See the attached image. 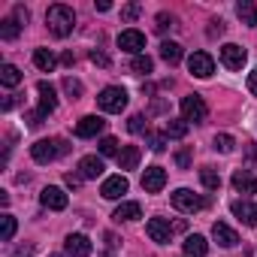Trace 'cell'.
I'll return each mask as SVG.
<instances>
[{"instance_id": "d6a6232c", "label": "cell", "mask_w": 257, "mask_h": 257, "mask_svg": "<svg viewBox=\"0 0 257 257\" xmlns=\"http://www.w3.org/2000/svg\"><path fill=\"white\" fill-rule=\"evenodd\" d=\"M13 236H16V218L7 212L4 218H0V239H4V242H10Z\"/></svg>"}, {"instance_id": "f546056e", "label": "cell", "mask_w": 257, "mask_h": 257, "mask_svg": "<svg viewBox=\"0 0 257 257\" xmlns=\"http://www.w3.org/2000/svg\"><path fill=\"white\" fill-rule=\"evenodd\" d=\"M152 70H155V61L149 55H140V58L131 61V73H137V76H149Z\"/></svg>"}, {"instance_id": "1f68e13d", "label": "cell", "mask_w": 257, "mask_h": 257, "mask_svg": "<svg viewBox=\"0 0 257 257\" xmlns=\"http://www.w3.org/2000/svg\"><path fill=\"white\" fill-rule=\"evenodd\" d=\"M97 149H100V158H112V155L118 158V155H121V149H118V140H115V137H103V140L97 143Z\"/></svg>"}, {"instance_id": "ac0fdd59", "label": "cell", "mask_w": 257, "mask_h": 257, "mask_svg": "<svg viewBox=\"0 0 257 257\" xmlns=\"http://www.w3.org/2000/svg\"><path fill=\"white\" fill-rule=\"evenodd\" d=\"M79 176L82 179H100L103 176V158H97V155L82 158L79 161Z\"/></svg>"}, {"instance_id": "60d3db41", "label": "cell", "mask_w": 257, "mask_h": 257, "mask_svg": "<svg viewBox=\"0 0 257 257\" xmlns=\"http://www.w3.org/2000/svg\"><path fill=\"white\" fill-rule=\"evenodd\" d=\"M10 257H34V245H31V242H25V245H19Z\"/></svg>"}, {"instance_id": "2e32d148", "label": "cell", "mask_w": 257, "mask_h": 257, "mask_svg": "<svg viewBox=\"0 0 257 257\" xmlns=\"http://www.w3.org/2000/svg\"><path fill=\"white\" fill-rule=\"evenodd\" d=\"M212 239H215L221 248H233V245H239L236 230H233V227H227L224 221H215V224H212Z\"/></svg>"}, {"instance_id": "30bf717a", "label": "cell", "mask_w": 257, "mask_h": 257, "mask_svg": "<svg viewBox=\"0 0 257 257\" xmlns=\"http://www.w3.org/2000/svg\"><path fill=\"white\" fill-rule=\"evenodd\" d=\"M64 248H67V257H88L94 251V245H91V239L85 233H70Z\"/></svg>"}, {"instance_id": "f35d334b", "label": "cell", "mask_w": 257, "mask_h": 257, "mask_svg": "<svg viewBox=\"0 0 257 257\" xmlns=\"http://www.w3.org/2000/svg\"><path fill=\"white\" fill-rule=\"evenodd\" d=\"M25 121H28V127H40V124L46 121V115H43L40 109H34V112H28V115H25Z\"/></svg>"}, {"instance_id": "4fadbf2b", "label": "cell", "mask_w": 257, "mask_h": 257, "mask_svg": "<svg viewBox=\"0 0 257 257\" xmlns=\"http://www.w3.org/2000/svg\"><path fill=\"white\" fill-rule=\"evenodd\" d=\"M164 185H167V170H164V167H149V170L143 173V188H146L149 194H161Z\"/></svg>"}, {"instance_id": "b9f144b4", "label": "cell", "mask_w": 257, "mask_h": 257, "mask_svg": "<svg viewBox=\"0 0 257 257\" xmlns=\"http://www.w3.org/2000/svg\"><path fill=\"white\" fill-rule=\"evenodd\" d=\"M91 64H97V67H109V58H106L100 49H94V52H91Z\"/></svg>"}, {"instance_id": "e575fe53", "label": "cell", "mask_w": 257, "mask_h": 257, "mask_svg": "<svg viewBox=\"0 0 257 257\" xmlns=\"http://www.w3.org/2000/svg\"><path fill=\"white\" fill-rule=\"evenodd\" d=\"M140 13H143V7H140V4H127V7L121 10V22H134Z\"/></svg>"}, {"instance_id": "52a82bcc", "label": "cell", "mask_w": 257, "mask_h": 257, "mask_svg": "<svg viewBox=\"0 0 257 257\" xmlns=\"http://www.w3.org/2000/svg\"><path fill=\"white\" fill-rule=\"evenodd\" d=\"M188 70H191V76H197V79H209V76L215 73V61H212L209 52H194V55L188 58Z\"/></svg>"}, {"instance_id": "8d00e7d4", "label": "cell", "mask_w": 257, "mask_h": 257, "mask_svg": "<svg viewBox=\"0 0 257 257\" xmlns=\"http://www.w3.org/2000/svg\"><path fill=\"white\" fill-rule=\"evenodd\" d=\"M127 127H131V134H143V131H146V118H143V115H131Z\"/></svg>"}, {"instance_id": "6da1fadb", "label": "cell", "mask_w": 257, "mask_h": 257, "mask_svg": "<svg viewBox=\"0 0 257 257\" xmlns=\"http://www.w3.org/2000/svg\"><path fill=\"white\" fill-rule=\"evenodd\" d=\"M46 25L55 37H70L73 28H76V13L64 4H55V7L46 10Z\"/></svg>"}, {"instance_id": "f1b7e54d", "label": "cell", "mask_w": 257, "mask_h": 257, "mask_svg": "<svg viewBox=\"0 0 257 257\" xmlns=\"http://www.w3.org/2000/svg\"><path fill=\"white\" fill-rule=\"evenodd\" d=\"M19 34H22V25H19V19H16V16L0 22V40H16Z\"/></svg>"}, {"instance_id": "8992f818", "label": "cell", "mask_w": 257, "mask_h": 257, "mask_svg": "<svg viewBox=\"0 0 257 257\" xmlns=\"http://www.w3.org/2000/svg\"><path fill=\"white\" fill-rule=\"evenodd\" d=\"M118 49L127 52V55H134V58H140V55L146 52V34L137 31V28L121 31V34H118Z\"/></svg>"}, {"instance_id": "681fc988", "label": "cell", "mask_w": 257, "mask_h": 257, "mask_svg": "<svg viewBox=\"0 0 257 257\" xmlns=\"http://www.w3.org/2000/svg\"><path fill=\"white\" fill-rule=\"evenodd\" d=\"M52 257H64V254H52Z\"/></svg>"}, {"instance_id": "83f0119b", "label": "cell", "mask_w": 257, "mask_h": 257, "mask_svg": "<svg viewBox=\"0 0 257 257\" xmlns=\"http://www.w3.org/2000/svg\"><path fill=\"white\" fill-rule=\"evenodd\" d=\"M200 182H203L206 191H218V188H221V176H218L215 167H203V170H200Z\"/></svg>"}, {"instance_id": "74e56055", "label": "cell", "mask_w": 257, "mask_h": 257, "mask_svg": "<svg viewBox=\"0 0 257 257\" xmlns=\"http://www.w3.org/2000/svg\"><path fill=\"white\" fill-rule=\"evenodd\" d=\"M173 22H176L173 16H167V13H161V16H158V34H167V31L173 28Z\"/></svg>"}, {"instance_id": "5b68a950", "label": "cell", "mask_w": 257, "mask_h": 257, "mask_svg": "<svg viewBox=\"0 0 257 257\" xmlns=\"http://www.w3.org/2000/svg\"><path fill=\"white\" fill-rule=\"evenodd\" d=\"M206 115H209V109H206V103H203L200 94H188V97H182V118H185L188 124H203Z\"/></svg>"}, {"instance_id": "7bdbcfd3", "label": "cell", "mask_w": 257, "mask_h": 257, "mask_svg": "<svg viewBox=\"0 0 257 257\" xmlns=\"http://www.w3.org/2000/svg\"><path fill=\"white\" fill-rule=\"evenodd\" d=\"M176 164H179L182 170H188V167H191V152H188V149H182V152L176 155Z\"/></svg>"}, {"instance_id": "7c38bea8", "label": "cell", "mask_w": 257, "mask_h": 257, "mask_svg": "<svg viewBox=\"0 0 257 257\" xmlns=\"http://www.w3.org/2000/svg\"><path fill=\"white\" fill-rule=\"evenodd\" d=\"M230 212H233L242 224L257 227V203H251V200H233V203H230Z\"/></svg>"}, {"instance_id": "f6af8a7d", "label": "cell", "mask_w": 257, "mask_h": 257, "mask_svg": "<svg viewBox=\"0 0 257 257\" xmlns=\"http://www.w3.org/2000/svg\"><path fill=\"white\" fill-rule=\"evenodd\" d=\"M248 91L257 97V70H251V73H248Z\"/></svg>"}, {"instance_id": "ee69618b", "label": "cell", "mask_w": 257, "mask_h": 257, "mask_svg": "<svg viewBox=\"0 0 257 257\" xmlns=\"http://www.w3.org/2000/svg\"><path fill=\"white\" fill-rule=\"evenodd\" d=\"M16 19H19V25H28V19H31V13H28L25 7H16Z\"/></svg>"}, {"instance_id": "d6986e66", "label": "cell", "mask_w": 257, "mask_h": 257, "mask_svg": "<svg viewBox=\"0 0 257 257\" xmlns=\"http://www.w3.org/2000/svg\"><path fill=\"white\" fill-rule=\"evenodd\" d=\"M233 188L239 194H257V176H251L248 170H236L233 173Z\"/></svg>"}, {"instance_id": "d4e9b609", "label": "cell", "mask_w": 257, "mask_h": 257, "mask_svg": "<svg viewBox=\"0 0 257 257\" xmlns=\"http://www.w3.org/2000/svg\"><path fill=\"white\" fill-rule=\"evenodd\" d=\"M164 134H167L170 140H182V137H188V121H185V118H170L167 127H164Z\"/></svg>"}, {"instance_id": "4316f807", "label": "cell", "mask_w": 257, "mask_h": 257, "mask_svg": "<svg viewBox=\"0 0 257 257\" xmlns=\"http://www.w3.org/2000/svg\"><path fill=\"white\" fill-rule=\"evenodd\" d=\"M0 82H4L7 88H16L22 82V70L16 64H4V67H0Z\"/></svg>"}, {"instance_id": "7402d4cb", "label": "cell", "mask_w": 257, "mask_h": 257, "mask_svg": "<svg viewBox=\"0 0 257 257\" xmlns=\"http://www.w3.org/2000/svg\"><path fill=\"white\" fill-rule=\"evenodd\" d=\"M112 218H115V221H137V218H143V206H140V203H121V206L112 212Z\"/></svg>"}, {"instance_id": "9c48e42d", "label": "cell", "mask_w": 257, "mask_h": 257, "mask_svg": "<svg viewBox=\"0 0 257 257\" xmlns=\"http://www.w3.org/2000/svg\"><path fill=\"white\" fill-rule=\"evenodd\" d=\"M173 224L170 221H164V218H149V224H146V233L152 236V242H158V245H167L170 239H173Z\"/></svg>"}, {"instance_id": "d590c367", "label": "cell", "mask_w": 257, "mask_h": 257, "mask_svg": "<svg viewBox=\"0 0 257 257\" xmlns=\"http://www.w3.org/2000/svg\"><path fill=\"white\" fill-rule=\"evenodd\" d=\"M149 146H152V152H164L167 149V134H149Z\"/></svg>"}, {"instance_id": "ba28073f", "label": "cell", "mask_w": 257, "mask_h": 257, "mask_svg": "<svg viewBox=\"0 0 257 257\" xmlns=\"http://www.w3.org/2000/svg\"><path fill=\"white\" fill-rule=\"evenodd\" d=\"M245 61H248V55H245V49H242V46H236V43L221 46V64H224L227 70H242V67H245Z\"/></svg>"}, {"instance_id": "ab89813d", "label": "cell", "mask_w": 257, "mask_h": 257, "mask_svg": "<svg viewBox=\"0 0 257 257\" xmlns=\"http://www.w3.org/2000/svg\"><path fill=\"white\" fill-rule=\"evenodd\" d=\"M19 103H22V94H10L4 103H0V112H10V109H13V106H19Z\"/></svg>"}, {"instance_id": "5bb4252c", "label": "cell", "mask_w": 257, "mask_h": 257, "mask_svg": "<svg viewBox=\"0 0 257 257\" xmlns=\"http://www.w3.org/2000/svg\"><path fill=\"white\" fill-rule=\"evenodd\" d=\"M40 203H43L46 209H52V212H64V209H67V194H64L61 188L49 185V188H43V194H40Z\"/></svg>"}, {"instance_id": "9a60e30c", "label": "cell", "mask_w": 257, "mask_h": 257, "mask_svg": "<svg viewBox=\"0 0 257 257\" xmlns=\"http://www.w3.org/2000/svg\"><path fill=\"white\" fill-rule=\"evenodd\" d=\"M106 127V121L100 118V115H85V118H79V124H76V137H82V140H91V137H97L100 131Z\"/></svg>"}, {"instance_id": "836d02e7", "label": "cell", "mask_w": 257, "mask_h": 257, "mask_svg": "<svg viewBox=\"0 0 257 257\" xmlns=\"http://www.w3.org/2000/svg\"><path fill=\"white\" fill-rule=\"evenodd\" d=\"M64 91H67L70 100H79V97H82V82L73 79V76H67V79H64Z\"/></svg>"}, {"instance_id": "c3c4849f", "label": "cell", "mask_w": 257, "mask_h": 257, "mask_svg": "<svg viewBox=\"0 0 257 257\" xmlns=\"http://www.w3.org/2000/svg\"><path fill=\"white\" fill-rule=\"evenodd\" d=\"M97 10H100V13H109V10H112V4H109V0H100Z\"/></svg>"}, {"instance_id": "277c9868", "label": "cell", "mask_w": 257, "mask_h": 257, "mask_svg": "<svg viewBox=\"0 0 257 257\" xmlns=\"http://www.w3.org/2000/svg\"><path fill=\"white\" fill-rule=\"evenodd\" d=\"M170 200H173V206H176L179 212H185V215H194V212L206 209V197H200V194H194V191H188V188L173 191Z\"/></svg>"}, {"instance_id": "8fae6325", "label": "cell", "mask_w": 257, "mask_h": 257, "mask_svg": "<svg viewBox=\"0 0 257 257\" xmlns=\"http://www.w3.org/2000/svg\"><path fill=\"white\" fill-rule=\"evenodd\" d=\"M127 191H131V182H127L121 173H118V176H109V179L103 182V188H100V194H103L106 200H121Z\"/></svg>"}, {"instance_id": "3957f363", "label": "cell", "mask_w": 257, "mask_h": 257, "mask_svg": "<svg viewBox=\"0 0 257 257\" xmlns=\"http://www.w3.org/2000/svg\"><path fill=\"white\" fill-rule=\"evenodd\" d=\"M97 106H100L103 112H121V109L127 106V91H124L121 85H109V88H103V91L97 94Z\"/></svg>"}, {"instance_id": "bcb514c9", "label": "cell", "mask_w": 257, "mask_h": 257, "mask_svg": "<svg viewBox=\"0 0 257 257\" xmlns=\"http://www.w3.org/2000/svg\"><path fill=\"white\" fill-rule=\"evenodd\" d=\"M79 185H82V176H73V173H67V188H73V191H76Z\"/></svg>"}, {"instance_id": "7dc6e473", "label": "cell", "mask_w": 257, "mask_h": 257, "mask_svg": "<svg viewBox=\"0 0 257 257\" xmlns=\"http://www.w3.org/2000/svg\"><path fill=\"white\" fill-rule=\"evenodd\" d=\"M61 61H64L67 67H73V64H76V58H73V52H64V58H61Z\"/></svg>"}, {"instance_id": "484cf974", "label": "cell", "mask_w": 257, "mask_h": 257, "mask_svg": "<svg viewBox=\"0 0 257 257\" xmlns=\"http://www.w3.org/2000/svg\"><path fill=\"white\" fill-rule=\"evenodd\" d=\"M161 58L173 67V64H179L182 61V46L179 43H173V40H167V43H161Z\"/></svg>"}, {"instance_id": "7a4b0ae2", "label": "cell", "mask_w": 257, "mask_h": 257, "mask_svg": "<svg viewBox=\"0 0 257 257\" xmlns=\"http://www.w3.org/2000/svg\"><path fill=\"white\" fill-rule=\"evenodd\" d=\"M67 143L64 140H37L34 146H31V158L37 161V164H52L55 158H61V155H67Z\"/></svg>"}, {"instance_id": "ffe728a7", "label": "cell", "mask_w": 257, "mask_h": 257, "mask_svg": "<svg viewBox=\"0 0 257 257\" xmlns=\"http://www.w3.org/2000/svg\"><path fill=\"white\" fill-rule=\"evenodd\" d=\"M206 251H209L206 236L194 233V236H188V239H185V257H206Z\"/></svg>"}, {"instance_id": "e0dca14e", "label": "cell", "mask_w": 257, "mask_h": 257, "mask_svg": "<svg viewBox=\"0 0 257 257\" xmlns=\"http://www.w3.org/2000/svg\"><path fill=\"white\" fill-rule=\"evenodd\" d=\"M37 91H40V112H43V115L49 118V115L55 112V106H58V97H55V88H52V85H49V82L43 79V82L37 85Z\"/></svg>"}, {"instance_id": "4dcf8cb0", "label": "cell", "mask_w": 257, "mask_h": 257, "mask_svg": "<svg viewBox=\"0 0 257 257\" xmlns=\"http://www.w3.org/2000/svg\"><path fill=\"white\" fill-rule=\"evenodd\" d=\"M212 149H215V152H221V155H230V152L236 149V143H233V137H230V134H215Z\"/></svg>"}, {"instance_id": "44dd1931", "label": "cell", "mask_w": 257, "mask_h": 257, "mask_svg": "<svg viewBox=\"0 0 257 257\" xmlns=\"http://www.w3.org/2000/svg\"><path fill=\"white\" fill-rule=\"evenodd\" d=\"M140 158H143L140 146H124V149H121V155H118V167H121V170H137Z\"/></svg>"}, {"instance_id": "cb8c5ba5", "label": "cell", "mask_w": 257, "mask_h": 257, "mask_svg": "<svg viewBox=\"0 0 257 257\" xmlns=\"http://www.w3.org/2000/svg\"><path fill=\"white\" fill-rule=\"evenodd\" d=\"M236 16L242 19V25H257V7L251 4V0H239V4H236Z\"/></svg>"}, {"instance_id": "603a6c76", "label": "cell", "mask_w": 257, "mask_h": 257, "mask_svg": "<svg viewBox=\"0 0 257 257\" xmlns=\"http://www.w3.org/2000/svg\"><path fill=\"white\" fill-rule=\"evenodd\" d=\"M34 64H37V70L52 73V70L58 67V58H55V52H49V49H37V52H34Z\"/></svg>"}]
</instances>
